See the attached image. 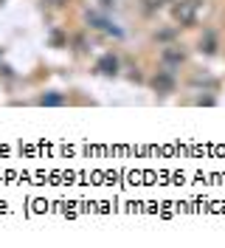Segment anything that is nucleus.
I'll return each mask as SVG.
<instances>
[{
  "label": "nucleus",
  "instance_id": "nucleus-1",
  "mask_svg": "<svg viewBox=\"0 0 225 248\" xmlns=\"http://www.w3.org/2000/svg\"><path fill=\"white\" fill-rule=\"evenodd\" d=\"M152 88H155L158 93H172L175 91V77H172V71H166L164 68L158 77L152 79Z\"/></svg>",
  "mask_w": 225,
  "mask_h": 248
},
{
  "label": "nucleus",
  "instance_id": "nucleus-2",
  "mask_svg": "<svg viewBox=\"0 0 225 248\" xmlns=\"http://www.w3.org/2000/svg\"><path fill=\"white\" fill-rule=\"evenodd\" d=\"M88 20L93 23V29H102V31H107V34H116V37H121V29H116V26H113V23H110L105 15H99V12H90Z\"/></svg>",
  "mask_w": 225,
  "mask_h": 248
},
{
  "label": "nucleus",
  "instance_id": "nucleus-3",
  "mask_svg": "<svg viewBox=\"0 0 225 248\" xmlns=\"http://www.w3.org/2000/svg\"><path fill=\"white\" fill-rule=\"evenodd\" d=\"M96 71L105 74V77H116V74H119V60H116L113 54H105L102 60L96 62Z\"/></svg>",
  "mask_w": 225,
  "mask_h": 248
},
{
  "label": "nucleus",
  "instance_id": "nucleus-4",
  "mask_svg": "<svg viewBox=\"0 0 225 248\" xmlns=\"http://www.w3.org/2000/svg\"><path fill=\"white\" fill-rule=\"evenodd\" d=\"M161 60H164L166 71H172V74H175V68H178L180 62H183V51H178V48H166Z\"/></svg>",
  "mask_w": 225,
  "mask_h": 248
},
{
  "label": "nucleus",
  "instance_id": "nucleus-5",
  "mask_svg": "<svg viewBox=\"0 0 225 248\" xmlns=\"http://www.w3.org/2000/svg\"><path fill=\"white\" fill-rule=\"evenodd\" d=\"M175 15H178V20L183 23V26H189V23L195 20V3H189V0L180 3L178 9H175Z\"/></svg>",
  "mask_w": 225,
  "mask_h": 248
},
{
  "label": "nucleus",
  "instance_id": "nucleus-6",
  "mask_svg": "<svg viewBox=\"0 0 225 248\" xmlns=\"http://www.w3.org/2000/svg\"><path fill=\"white\" fill-rule=\"evenodd\" d=\"M40 105H65V96H57V93H45L37 99Z\"/></svg>",
  "mask_w": 225,
  "mask_h": 248
},
{
  "label": "nucleus",
  "instance_id": "nucleus-7",
  "mask_svg": "<svg viewBox=\"0 0 225 248\" xmlns=\"http://www.w3.org/2000/svg\"><path fill=\"white\" fill-rule=\"evenodd\" d=\"M200 51H206V54H214L217 51V40H214L211 31H206V48H200Z\"/></svg>",
  "mask_w": 225,
  "mask_h": 248
},
{
  "label": "nucleus",
  "instance_id": "nucleus-8",
  "mask_svg": "<svg viewBox=\"0 0 225 248\" xmlns=\"http://www.w3.org/2000/svg\"><path fill=\"white\" fill-rule=\"evenodd\" d=\"M0 57H3V51H0Z\"/></svg>",
  "mask_w": 225,
  "mask_h": 248
}]
</instances>
